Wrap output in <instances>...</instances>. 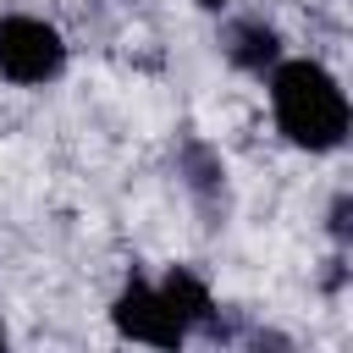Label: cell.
Segmentation results:
<instances>
[{"label":"cell","mask_w":353,"mask_h":353,"mask_svg":"<svg viewBox=\"0 0 353 353\" xmlns=\"http://www.w3.org/2000/svg\"><path fill=\"white\" fill-rule=\"evenodd\" d=\"M265 88H270V116H276V132L303 149V154H331L347 143L353 132V99L347 88L309 55H281L270 72H265Z\"/></svg>","instance_id":"1"},{"label":"cell","mask_w":353,"mask_h":353,"mask_svg":"<svg viewBox=\"0 0 353 353\" xmlns=\"http://www.w3.org/2000/svg\"><path fill=\"white\" fill-rule=\"evenodd\" d=\"M325 232H331L336 248H353V193H336L325 204Z\"/></svg>","instance_id":"7"},{"label":"cell","mask_w":353,"mask_h":353,"mask_svg":"<svg viewBox=\"0 0 353 353\" xmlns=\"http://www.w3.org/2000/svg\"><path fill=\"white\" fill-rule=\"evenodd\" d=\"M176 176H182V188L193 193V204H199L204 215H215V210L226 204V160H221L204 138H188V143L176 149Z\"/></svg>","instance_id":"4"},{"label":"cell","mask_w":353,"mask_h":353,"mask_svg":"<svg viewBox=\"0 0 353 353\" xmlns=\"http://www.w3.org/2000/svg\"><path fill=\"white\" fill-rule=\"evenodd\" d=\"M110 325H116V336L143 342V347H182L193 336L188 320L171 309L165 287L149 281V276H127L121 281V292L110 298Z\"/></svg>","instance_id":"3"},{"label":"cell","mask_w":353,"mask_h":353,"mask_svg":"<svg viewBox=\"0 0 353 353\" xmlns=\"http://www.w3.org/2000/svg\"><path fill=\"white\" fill-rule=\"evenodd\" d=\"M0 347H6V325H0Z\"/></svg>","instance_id":"9"},{"label":"cell","mask_w":353,"mask_h":353,"mask_svg":"<svg viewBox=\"0 0 353 353\" xmlns=\"http://www.w3.org/2000/svg\"><path fill=\"white\" fill-rule=\"evenodd\" d=\"M61 72H66L61 28L33 11H6L0 17V77L11 88H50Z\"/></svg>","instance_id":"2"},{"label":"cell","mask_w":353,"mask_h":353,"mask_svg":"<svg viewBox=\"0 0 353 353\" xmlns=\"http://www.w3.org/2000/svg\"><path fill=\"white\" fill-rule=\"evenodd\" d=\"M226 61L237 66V72H248V77H265L287 50H281V33L265 22V17H237L232 28H226Z\"/></svg>","instance_id":"5"},{"label":"cell","mask_w":353,"mask_h":353,"mask_svg":"<svg viewBox=\"0 0 353 353\" xmlns=\"http://www.w3.org/2000/svg\"><path fill=\"white\" fill-rule=\"evenodd\" d=\"M193 6H199V11H226L232 0H193Z\"/></svg>","instance_id":"8"},{"label":"cell","mask_w":353,"mask_h":353,"mask_svg":"<svg viewBox=\"0 0 353 353\" xmlns=\"http://www.w3.org/2000/svg\"><path fill=\"white\" fill-rule=\"evenodd\" d=\"M160 287H165V298H171V309L188 320V331L199 336H215V325H221V309H215V292H210V281L199 276V270H188V265H171L165 276H160Z\"/></svg>","instance_id":"6"}]
</instances>
